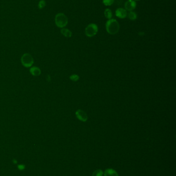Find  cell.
<instances>
[{
  "label": "cell",
  "instance_id": "1",
  "mask_svg": "<svg viewBox=\"0 0 176 176\" xmlns=\"http://www.w3.org/2000/svg\"><path fill=\"white\" fill-rule=\"evenodd\" d=\"M119 24L115 19H109L106 23V30L111 35H115L118 32Z\"/></svg>",
  "mask_w": 176,
  "mask_h": 176
},
{
  "label": "cell",
  "instance_id": "2",
  "mask_svg": "<svg viewBox=\"0 0 176 176\" xmlns=\"http://www.w3.org/2000/svg\"><path fill=\"white\" fill-rule=\"evenodd\" d=\"M55 22L57 27L63 28L68 24V18L65 14L59 13L55 16Z\"/></svg>",
  "mask_w": 176,
  "mask_h": 176
},
{
  "label": "cell",
  "instance_id": "3",
  "mask_svg": "<svg viewBox=\"0 0 176 176\" xmlns=\"http://www.w3.org/2000/svg\"><path fill=\"white\" fill-rule=\"evenodd\" d=\"M21 61L22 65L25 68L31 67L34 62L32 55L29 53H25L22 56Z\"/></svg>",
  "mask_w": 176,
  "mask_h": 176
},
{
  "label": "cell",
  "instance_id": "4",
  "mask_svg": "<svg viewBox=\"0 0 176 176\" xmlns=\"http://www.w3.org/2000/svg\"><path fill=\"white\" fill-rule=\"evenodd\" d=\"M98 31V27L96 24L92 23L88 25L85 28V34L89 37L96 35Z\"/></svg>",
  "mask_w": 176,
  "mask_h": 176
},
{
  "label": "cell",
  "instance_id": "5",
  "mask_svg": "<svg viewBox=\"0 0 176 176\" xmlns=\"http://www.w3.org/2000/svg\"><path fill=\"white\" fill-rule=\"evenodd\" d=\"M76 115L80 121L82 122H86L88 119L87 114L84 111L80 109H79L78 110L76 111Z\"/></svg>",
  "mask_w": 176,
  "mask_h": 176
},
{
  "label": "cell",
  "instance_id": "6",
  "mask_svg": "<svg viewBox=\"0 0 176 176\" xmlns=\"http://www.w3.org/2000/svg\"><path fill=\"white\" fill-rule=\"evenodd\" d=\"M136 3L134 0H128L125 3V8L126 11H131L136 8Z\"/></svg>",
  "mask_w": 176,
  "mask_h": 176
},
{
  "label": "cell",
  "instance_id": "7",
  "mask_svg": "<svg viewBox=\"0 0 176 176\" xmlns=\"http://www.w3.org/2000/svg\"><path fill=\"white\" fill-rule=\"evenodd\" d=\"M116 16L120 19L125 18L127 15V11L124 8H118L116 11Z\"/></svg>",
  "mask_w": 176,
  "mask_h": 176
},
{
  "label": "cell",
  "instance_id": "8",
  "mask_svg": "<svg viewBox=\"0 0 176 176\" xmlns=\"http://www.w3.org/2000/svg\"><path fill=\"white\" fill-rule=\"evenodd\" d=\"M30 72L34 76H39L41 73V69L37 67H33L30 68Z\"/></svg>",
  "mask_w": 176,
  "mask_h": 176
},
{
  "label": "cell",
  "instance_id": "9",
  "mask_svg": "<svg viewBox=\"0 0 176 176\" xmlns=\"http://www.w3.org/2000/svg\"><path fill=\"white\" fill-rule=\"evenodd\" d=\"M104 176H118V175L115 170L110 168L104 171Z\"/></svg>",
  "mask_w": 176,
  "mask_h": 176
},
{
  "label": "cell",
  "instance_id": "10",
  "mask_svg": "<svg viewBox=\"0 0 176 176\" xmlns=\"http://www.w3.org/2000/svg\"><path fill=\"white\" fill-rule=\"evenodd\" d=\"M60 32L62 35L66 37L70 38L72 36V32L70 30H68L67 28H62L60 30Z\"/></svg>",
  "mask_w": 176,
  "mask_h": 176
},
{
  "label": "cell",
  "instance_id": "11",
  "mask_svg": "<svg viewBox=\"0 0 176 176\" xmlns=\"http://www.w3.org/2000/svg\"><path fill=\"white\" fill-rule=\"evenodd\" d=\"M104 16L107 19H111L112 17V12L110 9H106L104 11Z\"/></svg>",
  "mask_w": 176,
  "mask_h": 176
},
{
  "label": "cell",
  "instance_id": "12",
  "mask_svg": "<svg viewBox=\"0 0 176 176\" xmlns=\"http://www.w3.org/2000/svg\"><path fill=\"white\" fill-rule=\"evenodd\" d=\"M128 18L131 20L134 21L137 18V15L134 12L131 11L129 12V13L128 14Z\"/></svg>",
  "mask_w": 176,
  "mask_h": 176
},
{
  "label": "cell",
  "instance_id": "13",
  "mask_svg": "<svg viewBox=\"0 0 176 176\" xmlns=\"http://www.w3.org/2000/svg\"><path fill=\"white\" fill-rule=\"evenodd\" d=\"M103 173L101 169H98L93 173L92 176H102Z\"/></svg>",
  "mask_w": 176,
  "mask_h": 176
},
{
  "label": "cell",
  "instance_id": "14",
  "mask_svg": "<svg viewBox=\"0 0 176 176\" xmlns=\"http://www.w3.org/2000/svg\"><path fill=\"white\" fill-rule=\"evenodd\" d=\"M114 0H103V3L106 6H111L114 3Z\"/></svg>",
  "mask_w": 176,
  "mask_h": 176
},
{
  "label": "cell",
  "instance_id": "15",
  "mask_svg": "<svg viewBox=\"0 0 176 176\" xmlns=\"http://www.w3.org/2000/svg\"><path fill=\"white\" fill-rule=\"evenodd\" d=\"M70 79L72 81H78L79 80V77L77 75H72L70 76Z\"/></svg>",
  "mask_w": 176,
  "mask_h": 176
},
{
  "label": "cell",
  "instance_id": "16",
  "mask_svg": "<svg viewBox=\"0 0 176 176\" xmlns=\"http://www.w3.org/2000/svg\"><path fill=\"white\" fill-rule=\"evenodd\" d=\"M45 6H46V2H45V1H43V0H41V1L39 2V4H38V6H39V7L40 9H41V8H43V7H44Z\"/></svg>",
  "mask_w": 176,
  "mask_h": 176
},
{
  "label": "cell",
  "instance_id": "17",
  "mask_svg": "<svg viewBox=\"0 0 176 176\" xmlns=\"http://www.w3.org/2000/svg\"><path fill=\"white\" fill-rule=\"evenodd\" d=\"M18 167L19 168V169L20 170H23L25 168V165L21 164V165H19Z\"/></svg>",
  "mask_w": 176,
  "mask_h": 176
},
{
  "label": "cell",
  "instance_id": "18",
  "mask_svg": "<svg viewBox=\"0 0 176 176\" xmlns=\"http://www.w3.org/2000/svg\"><path fill=\"white\" fill-rule=\"evenodd\" d=\"M135 1H138V0H135Z\"/></svg>",
  "mask_w": 176,
  "mask_h": 176
}]
</instances>
